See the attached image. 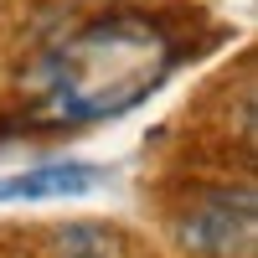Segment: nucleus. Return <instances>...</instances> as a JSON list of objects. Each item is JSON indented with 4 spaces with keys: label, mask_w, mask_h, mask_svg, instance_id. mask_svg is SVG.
Here are the masks:
<instances>
[{
    "label": "nucleus",
    "mask_w": 258,
    "mask_h": 258,
    "mask_svg": "<svg viewBox=\"0 0 258 258\" xmlns=\"http://www.w3.org/2000/svg\"><path fill=\"white\" fill-rule=\"evenodd\" d=\"M176 68V41L150 16H103L62 36L31 68V109L47 124H103L160 88Z\"/></svg>",
    "instance_id": "f257e3e1"
},
{
    "label": "nucleus",
    "mask_w": 258,
    "mask_h": 258,
    "mask_svg": "<svg viewBox=\"0 0 258 258\" xmlns=\"http://www.w3.org/2000/svg\"><path fill=\"white\" fill-rule=\"evenodd\" d=\"M253 232H258V207L253 191H202L181 212L176 243L191 258H253Z\"/></svg>",
    "instance_id": "f03ea898"
},
{
    "label": "nucleus",
    "mask_w": 258,
    "mask_h": 258,
    "mask_svg": "<svg viewBox=\"0 0 258 258\" xmlns=\"http://www.w3.org/2000/svg\"><path fill=\"white\" fill-rule=\"evenodd\" d=\"M103 181L98 165L83 160H41L16 176H0V202H52V197H83Z\"/></svg>",
    "instance_id": "7ed1b4c3"
}]
</instances>
